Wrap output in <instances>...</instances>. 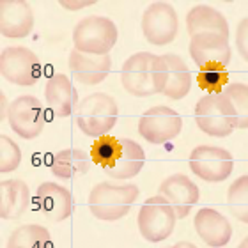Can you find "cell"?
I'll return each instance as SVG.
<instances>
[{
    "label": "cell",
    "instance_id": "obj_13",
    "mask_svg": "<svg viewBox=\"0 0 248 248\" xmlns=\"http://www.w3.org/2000/svg\"><path fill=\"white\" fill-rule=\"evenodd\" d=\"M36 206L50 222H64L73 213V195L59 183L46 181L37 188Z\"/></svg>",
    "mask_w": 248,
    "mask_h": 248
},
{
    "label": "cell",
    "instance_id": "obj_26",
    "mask_svg": "<svg viewBox=\"0 0 248 248\" xmlns=\"http://www.w3.org/2000/svg\"><path fill=\"white\" fill-rule=\"evenodd\" d=\"M229 211L241 223H248V174L238 177L227 190Z\"/></svg>",
    "mask_w": 248,
    "mask_h": 248
},
{
    "label": "cell",
    "instance_id": "obj_32",
    "mask_svg": "<svg viewBox=\"0 0 248 248\" xmlns=\"http://www.w3.org/2000/svg\"><path fill=\"white\" fill-rule=\"evenodd\" d=\"M170 248H197V247L193 243H188V241H179V243H176Z\"/></svg>",
    "mask_w": 248,
    "mask_h": 248
},
{
    "label": "cell",
    "instance_id": "obj_28",
    "mask_svg": "<svg viewBox=\"0 0 248 248\" xmlns=\"http://www.w3.org/2000/svg\"><path fill=\"white\" fill-rule=\"evenodd\" d=\"M197 82L201 89L211 94L223 93L229 82V71L223 66H204L197 75Z\"/></svg>",
    "mask_w": 248,
    "mask_h": 248
},
{
    "label": "cell",
    "instance_id": "obj_22",
    "mask_svg": "<svg viewBox=\"0 0 248 248\" xmlns=\"http://www.w3.org/2000/svg\"><path fill=\"white\" fill-rule=\"evenodd\" d=\"M91 156L82 149L71 147V149H62L55 153L50 163V170L59 179H73L77 176L87 174L91 169Z\"/></svg>",
    "mask_w": 248,
    "mask_h": 248
},
{
    "label": "cell",
    "instance_id": "obj_29",
    "mask_svg": "<svg viewBox=\"0 0 248 248\" xmlns=\"http://www.w3.org/2000/svg\"><path fill=\"white\" fill-rule=\"evenodd\" d=\"M21 163V149L15 140L9 139L7 135H0V172L7 174V172L16 170Z\"/></svg>",
    "mask_w": 248,
    "mask_h": 248
},
{
    "label": "cell",
    "instance_id": "obj_24",
    "mask_svg": "<svg viewBox=\"0 0 248 248\" xmlns=\"http://www.w3.org/2000/svg\"><path fill=\"white\" fill-rule=\"evenodd\" d=\"M7 248H53V239L46 227L25 223L11 232Z\"/></svg>",
    "mask_w": 248,
    "mask_h": 248
},
{
    "label": "cell",
    "instance_id": "obj_17",
    "mask_svg": "<svg viewBox=\"0 0 248 248\" xmlns=\"http://www.w3.org/2000/svg\"><path fill=\"white\" fill-rule=\"evenodd\" d=\"M48 108L57 117H69L78 107V93L64 73H53L45 85Z\"/></svg>",
    "mask_w": 248,
    "mask_h": 248
},
{
    "label": "cell",
    "instance_id": "obj_19",
    "mask_svg": "<svg viewBox=\"0 0 248 248\" xmlns=\"http://www.w3.org/2000/svg\"><path fill=\"white\" fill-rule=\"evenodd\" d=\"M31 204L29 185L21 179L0 183V217L2 220H18L25 215Z\"/></svg>",
    "mask_w": 248,
    "mask_h": 248
},
{
    "label": "cell",
    "instance_id": "obj_14",
    "mask_svg": "<svg viewBox=\"0 0 248 248\" xmlns=\"http://www.w3.org/2000/svg\"><path fill=\"white\" fill-rule=\"evenodd\" d=\"M158 191L174 207L177 218L188 217V213L199 202V197H201L199 186L185 174H172L167 179H163Z\"/></svg>",
    "mask_w": 248,
    "mask_h": 248
},
{
    "label": "cell",
    "instance_id": "obj_7",
    "mask_svg": "<svg viewBox=\"0 0 248 248\" xmlns=\"http://www.w3.org/2000/svg\"><path fill=\"white\" fill-rule=\"evenodd\" d=\"M0 73L7 82L31 87L41 77V61L25 46H7L0 53Z\"/></svg>",
    "mask_w": 248,
    "mask_h": 248
},
{
    "label": "cell",
    "instance_id": "obj_23",
    "mask_svg": "<svg viewBox=\"0 0 248 248\" xmlns=\"http://www.w3.org/2000/svg\"><path fill=\"white\" fill-rule=\"evenodd\" d=\"M123 145V153H121L119 160L115 161L114 167L105 169V174L114 179H131L142 170L145 163V153L139 142L131 139H121Z\"/></svg>",
    "mask_w": 248,
    "mask_h": 248
},
{
    "label": "cell",
    "instance_id": "obj_2",
    "mask_svg": "<svg viewBox=\"0 0 248 248\" xmlns=\"http://www.w3.org/2000/svg\"><path fill=\"white\" fill-rule=\"evenodd\" d=\"M139 193V186L133 183L103 181L89 191L87 206L101 222H117L128 215Z\"/></svg>",
    "mask_w": 248,
    "mask_h": 248
},
{
    "label": "cell",
    "instance_id": "obj_15",
    "mask_svg": "<svg viewBox=\"0 0 248 248\" xmlns=\"http://www.w3.org/2000/svg\"><path fill=\"white\" fill-rule=\"evenodd\" d=\"M197 236L211 248H222L232 238V225L222 213L213 207H202L193 220Z\"/></svg>",
    "mask_w": 248,
    "mask_h": 248
},
{
    "label": "cell",
    "instance_id": "obj_30",
    "mask_svg": "<svg viewBox=\"0 0 248 248\" xmlns=\"http://www.w3.org/2000/svg\"><path fill=\"white\" fill-rule=\"evenodd\" d=\"M236 50L245 62H248V16L239 21L236 29Z\"/></svg>",
    "mask_w": 248,
    "mask_h": 248
},
{
    "label": "cell",
    "instance_id": "obj_9",
    "mask_svg": "<svg viewBox=\"0 0 248 248\" xmlns=\"http://www.w3.org/2000/svg\"><path fill=\"white\" fill-rule=\"evenodd\" d=\"M183 119L176 110L170 107L156 105L140 115L139 133L149 144H167L181 133Z\"/></svg>",
    "mask_w": 248,
    "mask_h": 248
},
{
    "label": "cell",
    "instance_id": "obj_5",
    "mask_svg": "<svg viewBox=\"0 0 248 248\" xmlns=\"http://www.w3.org/2000/svg\"><path fill=\"white\" fill-rule=\"evenodd\" d=\"M119 31L107 16L91 15L78 21L73 29L75 50L85 55H110V50L117 43Z\"/></svg>",
    "mask_w": 248,
    "mask_h": 248
},
{
    "label": "cell",
    "instance_id": "obj_33",
    "mask_svg": "<svg viewBox=\"0 0 248 248\" xmlns=\"http://www.w3.org/2000/svg\"><path fill=\"white\" fill-rule=\"evenodd\" d=\"M238 248H248V236L243 239V241H241V243H239V247H238Z\"/></svg>",
    "mask_w": 248,
    "mask_h": 248
},
{
    "label": "cell",
    "instance_id": "obj_11",
    "mask_svg": "<svg viewBox=\"0 0 248 248\" xmlns=\"http://www.w3.org/2000/svg\"><path fill=\"white\" fill-rule=\"evenodd\" d=\"M11 129L18 137L25 140H32L39 137L45 129L46 117H45V107L36 96L25 94L9 105V114H7Z\"/></svg>",
    "mask_w": 248,
    "mask_h": 248
},
{
    "label": "cell",
    "instance_id": "obj_21",
    "mask_svg": "<svg viewBox=\"0 0 248 248\" xmlns=\"http://www.w3.org/2000/svg\"><path fill=\"white\" fill-rule=\"evenodd\" d=\"M167 66V78L165 87H163V96L170 99H183L188 96L191 89V73L179 55L176 53H165L161 55Z\"/></svg>",
    "mask_w": 248,
    "mask_h": 248
},
{
    "label": "cell",
    "instance_id": "obj_10",
    "mask_svg": "<svg viewBox=\"0 0 248 248\" xmlns=\"http://www.w3.org/2000/svg\"><path fill=\"white\" fill-rule=\"evenodd\" d=\"M140 27L145 41L155 46H163L176 39L179 32V18L169 2H155L145 7Z\"/></svg>",
    "mask_w": 248,
    "mask_h": 248
},
{
    "label": "cell",
    "instance_id": "obj_3",
    "mask_svg": "<svg viewBox=\"0 0 248 248\" xmlns=\"http://www.w3.org/2000/svg\"><path fill=\"white\" fill-rule=\"evenodd\" d=\"M195 123L209 137H229L238 128V115L231 99L223 93L206 94L195 105Z\"/></svg>",
    "mask_w": 248,
    "mask_h": 248
},
{
    "label": "cell",
    "instance_id": "obj_6",
    "mask_svg": "<svg viewBox=\"0 0 248 248\" xmlns=\"http://www.w3.org/2000/svg\"><path fill=\"white\" fill-rule=\"evenodd\" d=\"M177 215L165 197L160 193L145 199L139 211V231L151 243H160L174 232Z\"/></svg>",
    "mask_w": 248,
    "mask_h": 248
},
{
    "label": "cell",
    "instance_id": "obj_1",
    "mask_svg": "<svg viewBox=\"0 0 248 248\" xmlns=\"http://www.w3.org/2000/svg\"><path fill=\"white\" fill-rule=\"evenodd\" d=\"M167 66L161 55L139 52L129 55L121 69L124 91L135 98H149L163 93Z\"/></svg>",
    "mask_w": 248,
    "mask_h": 248
},
{
    "label": "cell",
    "instance_id": "obj_12",
    "mask_svg": "<svg viewBox=\"0 0 248 248\" xmlns=\"http://www.w3.org/2000/svg\"><path fill=\"white\" fill-rule=\"evenodd\" d=\"M190 55L199 67L204 66H227L232 57V50L227 37L215 34V32H204L190 37Z\"/></svg>",
    "mask_w": 248,
    "mask_h": 248
},
{
    "label": "cell",
    "instance_id": "obj_20",
    "mask_svg": "<svg viewBox=\"0 0 248 248\" xmlns=\"http://www.w3.org/2000/svg\"><path fill=\"white\" fill-rule=\"evenodd\" d=\"M186 31L190 37L204 32H215L229 39V23L225 16L211 5H195L186 13Z\"/></svg>",
    "mask_w": 248,
    "mask_h": 248
},
{
    "label": "cell",
    "instance_id": "obj_25",
    "mask_svg": "<svg viewBox=\"0 0 248 248\" xmlns=\"http://www.w3.org/2000/svg\"><path fill=\"white\" fill-rule=\"evenodd\" d=\"M121 153H123L121 139H115V137H110V135H103V137L96 139V142L91 147V158L103 170L115 165Z\"/></svg>",
    "mask_w": 248,
    "mask_h": 248
},
{
    "label": "cell",
    "instance_id": "obj_16",
    "mask_svg": "<svg viewBox=\"0 0 248 248\" xmlns=\"http://www.w3.org/2000/svg\"><path fill=\"white\" fill-rule=\"evenodd\" d=\"M34 29V11L23 0H2L0 2V34L18 39L27 37Z\"/></svg>",
    "mask_w": 248,
    "mask_h": 248
},
{
    "label": "cell",
    "instance_id": "obj_8",
    "mask_svg": "<svg viewBox=\"0 0 248 248\" xmlns=\"http://www.w3.org/2000/svg\"><path fill=\"white\" fill-rule=\"evenodd\" d=\"M190 169L202 181L222 183L232 174L234 158L225 147L202 144L190 153Z\"/></svg>",
    "mask_w": 248,
    "mask_h": 248
},
{
    "label": "cell",
    "instance_id": "obj_4",
    "mask_svg": "<svg viewBox=\"0 0 248 248\" xmlns=\"http://www.w3.org/2000/svg\"><path fill=\"white\" fill-rule=\"evenodd\" d=\"M119 117L115 99L107 93L87 94L77 107V124L87 137L99 139L114 128Z\"/></svg>",
    "mask_w": 248,
    "mask_h": 248
},
{
    "label": "cell",
    "instance_id": "obj_31",
    "mask_svg": "<svg viewBox=\"0 0 248 248\" xmlns=\"http://www.w3.org/2000/svg\"><path fill=\"white\" fill-rule=\"evenodd\" d=\"M59 4H61L64 9L77 11V9H82V7H87V5H93L94 0H85V2H69V0H61Z\"/></svg>",
    "mask_w": 248,
    "mask_h": 248
},
{
    "label": "cell",
    "instance_id": "obj_18",
    "mask_svg": "<svg viewBox=\"0 0 248 248\" xmlns=\"http://www.w3.org/2000/svg\"><path fill=\"white\" fill-rule=\"evenodd\" d=\"M67 62L75 80L83 85H98L108 77L112 69L110 55H85L78 50H71Z\"/></svg>",
    "mask_w": 248,
    "mask_h": 248
},
{
    "label": "cell",
    "instance_id": "obj_27",
    "mask_svg": "<svg viewBox=\"0 0 248 248\" xmlns=\"http://www.w3.org/2000/svg\"><path fill=\"white\" fill-rule=\"evenodd\" d=\"M223 94L231 99L236 115H238V128L248 129V85L241 82L227 83Z\"/></svg>",
    "mask_w": 248,
    "mask_h": 248
}]
</instances>
